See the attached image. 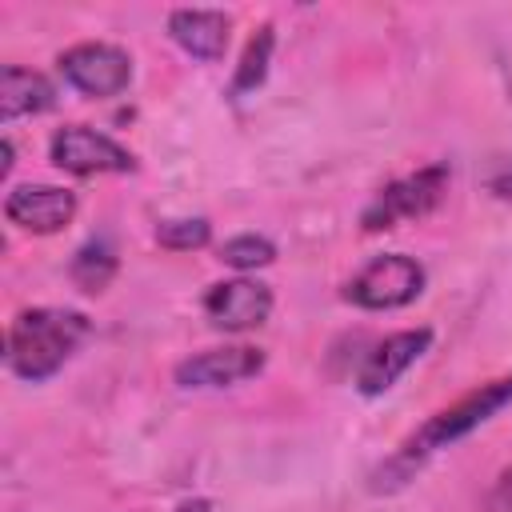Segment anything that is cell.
<instances>
[{
  "label": "cell",
  "mask_w": 512,
  "mask_h": 512,
  "mask_svg": "<svg viewBox=\"0 0 512 512\" xmlns=\"http://www.w3.org/2000/svg\"><path fill=\"white\" fill-rule=\"evenodd\" d=\"M88 332H92V324L76 308H24L8 324V340H4L8 368L20 380L40 384V380L56 376L76 356V348L88 340Z\"/></svg>",
  "instance_id": "obj_1"
},
{
  "label": "cell",
  "mask_w": 512,
  "mask_h": 512,
  "mask_svg": "<svg viewBox=\"0 0 512 512\" xmlns=\"http://www.w3.org/2000/svg\"><path fill=\"white\" fill-rule=\"evenodd\" d=\"M504 404H512V376H500V380H492V384L472 388V392L460 396L456 404H448V408H440L436 416H428V424H420V432H412V436L400 444V452L380 468V476L392 480L388 488L404 484L420 460H428L432 452H440V448L464 440L468 432H476L480 424H488Z\"/></svg>",
  "instance_id": "obj_2"
},
{
  "label": "cell",
  "mask_w": 512,
  "mask_h": 512,
  "mask_svg": "<svg viewBox=\"0 0 512 512\" xmlns=\"http://www.w3.org/2000/svg\"><path fill=\"white\" fill-rule=\"evenodd\" d=\"M448 180H452L448 164H424V168H416V172H408V176L384 184V188L368 200V208L360 212V228H364V232H388V228H396V224H404V220L428 216V212L444 200Z\"/></svg>",
  "instance_id": "obj_3"
},
{
  "label": "cell",
  "mask_w": 512,
  "mask_h": 512,
  "mask_svg": "<svg viewBox=\"0 0 512 512\" xmlns=\"http://www.w3.org/2000/svg\"><path fill=\"white\" fill-rule=\"evenodd\" d=\"M424 280L428 276H424V264L416 256L384 252V256H372L344 284V300L356 308H368V312H392V308L412 304L424 292Z\"/></svg>",
  "instance_id": "obj_4"
},
{
  "label": "cell",
  "mask_w": 512,
  "mask_h": 512,
  "mask_svg": "<svg viewBox=\"0 0 512 512\" xmlns=\"http://www.w3.org/2000/svg\"><path fill=\"white\" fill-rule=\"evenodd\" d=\"M48 156L68 176H104V172H132L136 168V156L120 140L88 128V124H64L48 140Z\"/></svg>",
  "instance_id": "obj_5"
},
{
  "label": "cell",
  "mask_w": 512,
  "mask_h": 512,
  "mask_svg": "<svg viewBox=\"0 0 512 512\" xmlns=\"http://www.w3.org/2000/svg\"><path fill=\"white\" fill-rule=\"evenodd\" d=\"M60 76L84 92V96H96V100H108V96H120L128 84H132V56L116 44H104V40H84V44H72L68 52H60Z\"/></svg>",
  "instance_id": "obj_6"
},
{
  "label": "cell",
  "mask_w": 512,
  "mask_h": 512,
  "mask_svg": "<svg viewBox=\"0 0 512 512\" xmlns=\"http://www.w3.org/2000/svg\"><path fill=\"white\" fill-rule=\"evenodd\" d=\"M264 372V352L252 344H228V348H208L176 364V384L180 388H232L240 380H252Z\"/></svg>",
  "instance_id": "obj_7"
},
{
  "label": "cell",
  "mask_w": 512,
  "mask_h": 512,
  "mask_svg": "<svg viewBox=\"0 0 512 512\" xmlns=\"http://www.w3.org/2000/svg\"><path fill=\"white\" fill-rule=\"evenodd\" d=\"M272 312V288L248 276L220 280L204 292V316L224 332H248L260 328Z\"/></svg>",
  "instance_id": "obj_8"
},
{
  "label": "cell",
  "mask_w": 512,
  "mask_h": 512,
  "mask_svg": "<svg viewBox=\"0 0 512 512\" xmlns=\"http://www.w3.org/2000/svg\"><path fill=\"white\" fill-rule=\"evenodd\" d=\"M428 344H432V328H404V332L384 336V340L364 356V364H360V372H356L360 396H380V392H388V388L428 352Z\"/></svg>",
  "instance_id": "obj_9"
},
{
  "label": "cell",
  "mask_w": 512,
  "mask_h": 512,
  "mask_svg": "<svg viewBox=\"0 0 512 512\" xmlns=\"http://www.w3.org/2000/svg\"><path fill=\"white\" fill-rule=\"evenodd\" d=\"M72 216H76V192L56 184H16L4 196V220L36 236L60 232Z\"/></svg>",
  "instance_id": "obj_10"
},
{
  "label": "cell",
  "mask_w": 512,
  "mask_h": 512,
  "mask_svg": "<svg viewBox=\"0 0 512 512\" xmlns=\"http://www.w3.org/2000/svg\"><path fill=\"white\" fill-rule=\"evenodd\" d=\"M228 28H232V20H228V12H220V8H176V12L168 16V36H172L192 60H204V64H212V60L224 56V48H228Z\"/></svg>",
  "instance_id": "obj_11"
},
{
  "label": "cell",
  "mask_w": 512,
  "mask_h": 512,
  "mask_svg": "<svg viewBox=\"0 0 512 512\" xmlns=\"http://www.w3.org/2000/svg\"><path fill=\"white\" fill-rule=\"evenodd\" d=\"M52 104H56V88L48 76L20 68V64H4V76H0V120L4 124L20 116H40Z\"/></svg>",
  "instance_id": "obj_12"
},
{
  "label": "cell",
  "mask_w": 512,
  "mask_h": 512,
  "mask_svg": "<svg viewBox=\"0 0 512 512\" xmlns=\"http://www.w3.org/2000/svg\"><path fill=\"white\" fill-rule=\"evenodd\" d=\"M116 268H120L116 248H112L108 240H88V244L76 248L72 264H68V276H72V284L84 288V292H104V288L112 284Z\"/></svg>",
  "instance_id": "obj_13"
},
{
  "label": "cell",
  "mask_w": 512,
  "mask_h": 512,
  "mask_svg": "<svg viewBox=\"0 0 512 512\" xmlns=\"http://www.w3.org/2000/svg\"><path fill=\"white\" fill-rule=\"evenodd\" d=\"M272 44H276V36H272V24H260V28H256V36L248 40L244 56H240V68H236V76H232V96L256 92V88L264 84V76H268V60H272Z\"/></svg>",
  "instance_id": "obj_14"
},
{
  "label": "cell",
  "mask_w": 512,
  "mask_h": 512,
  "mask_svg": "<svg viewBox=\"0 0 512 512\" xmlns=\"http://www.w3.org/2000/svg\"><path fill=\"white\" fill-rule=\"evenodd\" d=\"M220 260L236 272H256V268L276 260V244L256 236V232H244V236H232V240L220 244Z\"/></svg>",
  "instance_id": "obj_15"
},
{
  "label": "cell",
  "mask_w": 512,
  "mask_h": 512,
  "mask_svg": "<svg viewBox=\"0 0 512 512\" xmlns=\"http://www.w3.org/2000/svg\"><path fill=\"white\" fill-rule=\"evenodd\" d=\"M212 240V224L204 216H184V220H160L156 224V244L168 252H192Z\"/></svg>",
  "instance_id": "obj_16"
},
{
  "label": "cell",
  "mask_w": 512,
  "mask_h": 512,
  "mask_svg": "<svg viewBox=\"0 0 512 512\" xmlns=\"http://www.w3.org/2000/svg\"><path fill=\"white\" fill-rule=\"evenodd\" d=\"M488 512H512V468H504L488 492Z\"/></svg>",
  "instance_id": "obj_17"
},
{
  "label": "cell",
  "mask_w": 512,
  "mask_h": 512,
  "mask_svg": "<svg viewBox=\"0 0 512 512\" xmlns=\"http://www.w3.org/2000/svg\"><path fill=\"white\" fill-rule=\"evenodd\" d=\"M488 188H492V196H496V200H504V204H512V168H504V172H496Z\"/></svg>",
  "instance_id": "obj_18"
},
{
  "label": "cell",
  "mask_w": 512,
  "mask_h": 512,
  "mask_svg": "<svg viewBox=\"0 0 512 512\" xmlns=\"http://www.w3.org/2000/svg\"><path fill=\"white\" fill-rule=\"evenodd\" d=\"M176 512H212V504H208V500H188V504H180Z\"/></svg>",
  "instance_id": "obj_19"
}]
</instances>
